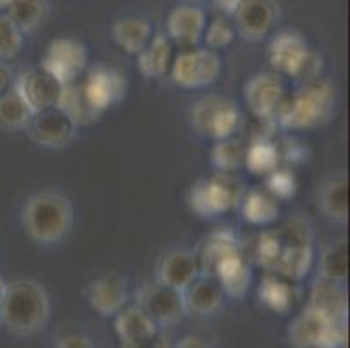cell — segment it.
<instances>
[{"instance_id": "6da1fadb", "label": "cell", "mask_w": 350, "mask_h": 348, "mask_svg": "<svg viewBox=\"0 0 350 348\" xmlns=\"http://www.w3.org/2000/svg\"><path fill=\"white\" fill-rule=\"evenodd\" d=\"M49 319V298L40 284L33 280H14L5 284L0 306V324L16 336H31L44 330Z\"/></svg>"}, {"instance_id": "7a4b0ae2", "label": "cell", "mask_w": 350, "mask_h": 348, "mask_svg": "<svg viewBox=\"0 0 350 348\" xmlns=\"http://www.w3.org/2000/svg\"><path fill=\"white\" fill-rule=\"evenodd\" d=\"M23 225L31 241L54 244L70 234L73 225V207L58 191H40L27 202Z\"/></svg>"}, {"instance_id": "3957f363", "label": "cell", "mask_w": 350, "mask_h": 348, "mask_svg": "<svg viewBox=\"0 0 350 348\" xmlns=\"http://www.w3.org/2000/svg\"><path fill=\"white\" fill-rule=\"evenodd\" d=\"M335 107V88L327 81L305 82L304 88L291 94L279 113L278 122L284 129H310L326 122Z\"/></svg>"}, {"instance_id": "277c9868", "label": "cell", "mask_w": 350, "mask_h": 348, "mask_svg": "<svg viewBox=\"0 0 350 348\" xmlns=\"http://www.w3.org/2000/svg\"><path fill=\"white\" fill-rule=\"evenodd\" d=\"M273 232L279 242V254L272 273L289 280L304 279L314 263L312 226L307 219L291 218Z\"/></svg>"}, {"instance_id": "5b68a950", "label": "cell", "mask_w": 350, "mask_h": 348, "mask_svg": "<svg viewBox=\"0 0 350 348\" xmlns=\"http://www.w3.org/2000/svg\"><path fill=\"white\" fill-rule=\"evenodd\" d=\"M269 63L275 72L310 82L323 72V57L310 49L298 31L284 30L272 38L267 51Z\"/></svg>"}, {"instance_id": "8992f818", "label": "cell", "mask_w": 350, "mask_h": 348, "mask_svg": "<svg viewBox=\"0 0 350 348\" xmlns=\"http://www.w3.org/2000/svg\"><path fill=\"white\" fill-rule=\"evenodd\" d=\"M243 181L234 172H221L209 180L197 181L189 191V204L196 215L202 218L227 213L243 199Z\"/></svg>"}, {"instance_id": "52a82bcc", "label": "cell", "mask_w": 350, "mask_h": 348, "mask_svg": "<svg viewBox=\"0 0 350 348\" xmlns=\"http://www.w3.org/2000/svg\"><path fill=\"white\" fill-rule=\"evenodd\" d=\"M288 338L295 348H342L347 340L345 322L329 321L307 306L289 324Z\"/></svg>"}, {"instance_id": "ba28073f", "label": "cell", "mask_w": 350, "mask_h": 348, "mask_svg": "<svg viewBox=\"0 0 350 348\" xmlns=\"http://www.w3.org/2000/svg\"><path fill=\"white\" fill-rule=\"evenodd\" d=\"M241 122V110L225 96H204L192 107V124L197 133L216 142L234 136Z\"/></svg>"}, {"instance_id": "9c48e42d", "label": "cell", "mask_w": 350, "mask_h": 348, "mask_svg": "<svg viewBox=\"0 0 350 348\" xmlns=\"http://www.w3.org/2000/svg\"><path fill=\"white\" fill-rule=\"evenodd\" d=\"M221 73V59L211 49L181 51L171 63V79L183 89L206 88Z\"/></svg>"}, {"instance_id": "30bf717a", "label": "cell", "mask_w": 350, "mask_h": 348, "mask_svg": "<svg viewBox=\"0 0 350 348\" xmlns=\"http://www.w3.org/2000/svg\"><path fill=\"white\" fill-rule=\"evenodd\" d=\"M289 94L279 75L258 73L244 85V100L258 120L273 122L284 108Z\"/></svg>"}, {"instance_id": "8fae6325", "label": "cell", "mask_w": 350, "mask_h": 348, "mask_svg": "<svg viewBox=\"0 0 350 348\" xmlns=\"http://www.w3.org/2000/svg\"><path fill=\"white\" fill-rule=\"evenodd\" d=\"M88 65V51L81 42L73 38H54L49 42L44 53L40 66L46 68L51 75H54L65 84H72L81 79Z\"/></svg>"}, {"instance_id": "7c38bea8", "label": "cell", "mask_w": 350, "mask_h": 348, "mask_svg": "<svg viewBox=\"0 0 350 348\" xmlns=\"http://www.w3.org/2000/svg\"><path fill=\"white\" fill-rule=\"evenodd\" d=\"M75 129L77 126L68 119V115L58 105L35 111L27 126L30 138L37 145L46 148H63L72 143V139L75 138Z\"/></svg>"}, {"instance_id": "4fadbf2b", "label": "cell", "mask_w": 350, "mask_h": 348, "mask_svg": "<svg viewBox=\"0 0 350 348\" xmlns=\"http://www.w3.org/2000/svg\"><path fill=\"white\" fill-rule=\"evenodd\" d=\"M138 306L155 325H171L187 314L181 291L161 282L146 284L139 289Z\"/></svg>"}, {"instance_id": "5bb4252c", "label": "cell", "mask_w": 350, "mask_h": 348, "mask_svg": "<svg viewBox=\"0 0 350 348\" xmlns=\"http://www.w3.org/2000/svg\"><path fill=\"white\" fill-rule=\"evenodd\" d=\"M14 91L27 101L30 110L40 111L58 103L63 84L42 66H33L20 73L12 84Z\"/></svg>"}, {"instance_id": "9a60e30c", "label": "cell", "mask_w": 350, "mask_h": 348, "mask_svg": "<svg viewBox=\"0 0 350 348\" xmlns=\"http://www.w3.org/2000/svg\"><path fill=\"white\" fill-rule=\"evenodd\" d=\"M84 91L89 101L100 113L119 103L126 94V77L122 72L108 66H96L88 73L84 81Z\"/></svg>"}, {"instance_id": "2e32d148", "label": "cell", "mask_w": 350, "mask_h": 348, "mask_svg": "<svg viewBox=\"0 0 350 348\" xmlns=\"http://www.w3.org/2000/svg\"><path fill=\"white\" fill-rule=\"evenodd\" d=\"M206 25V14L200 8L193 4L176 5L165 21V37L178 46L190 49L202 38Z\"/></svg>"}, {"instance_id": "e0dca14e", "label": "cell", "mask_w": 350, "mask_h": 348, "mask_svg": "<svg viewBox=\"0 0 350 348\" xmlns=\"http://www.w3.org/2000/svg\"><path fill=\"white\" fill-rule=\"evenodd\" d=\"M85 298L101 317H113L127 303V280L117 273L100 277L89 284Z\"/></svg>"}, {"instance_id": "ac0fdd59", "label": "cell", "mask_w": 350, "mask_h": 348, "mask_svg": "<svg viewBox=\"0 0 350 348\" xmlns=\"http://www.w3.org/2000/svg\"><path fill=\"white\" fill-rule=\"evenodd\" d=\"M235 31L246 40H262L272 30L275 5L272 0H244L235 11Z\"/></svg>"}, {"instance_id": "d6986e66", "label": "cell", "mask_w": 350, "mask_h": 348, "mask_svg": "<svg viewBox=\"0 0 350 348\" xmlns=\"http://www.w3.org/2000/svg\"><path fill=\"white\" fill-rule=\"evenodd\" d=\"M199 276L197 256L185 249H178V251L165 254L159 265V282L181 293L185 291Z\"/></svg>"}, {"instance_id": "ffe728a7", "label": "cell", "mask_w": 350, "mask_h": 348, "mask_svg": "<svg viewBox=\"0 0 350 348\" xmlns=\"http://www.w3.org/2000/svg\"><path fill=\"white\" fill-rule=\"evenodd\" d=\"M183 295L187 314L197 315V317H208L218 310L224 303L225 293L215 277L199 276Z\"/></svg>"}, {"instance_id": "44dd1931", "label": "cell", "mask_w": 350, "mask_h": 348, "mask_svg": "<svg viewBox=\"0 0 350 348\" xmlns=\"http://www.w3.org/2000/svg\"><path fill=\"white\" fill-rule=\"evenodd\" d=\"M235 253H241L237 237L230 230H216L204 239L200 244L199 253L196 254L199 261L200 276H215V270L225 258L232 256Z\"/></svg>"}, {"instance_id": "7402d4cb", "label": "cell", "mask_w": 350, "mask_h": 348, "mask_svg": "<svg viewBox=\"0 0 350 348\" xmlns=\"http://www.w3.org/2000/svg\"><path fill=\"white\" fill-rule=\"evenodd\" d=\"M116 331L127 348H135L157 336V325L138 305L122 308L116 315Z\"/></svg>"}, {"instance_id": "603a6c76", "label": "cell", "mask_w": 350, "mask_h": 348, "mask_svg": "<svg viewBox=\"0 0 350 348\" xmlns=\"http://www.w3.org/2000/svg\"><path fill=\"white\" fill-rule=\"evenodd\" d=\"M308 308L319 312L329 321L345 322L349 312L347 291L338 282L319 279L312 287Z\"/></svg>"}, {"instance_id": "cb8c5ba5", "label": "cell", "mask_w": 350, "mask_h": 348, "mask_svg": "<svg viewBox=\"0 0 350 348\" xmlns=\"http://www.w3.org/2000/svg\"><path fill=\"white\" fill-rule=\"evenodd\" d=\"M215 277L219 282L225 295L232 298H243L251 284V268L247 261L244 260L243 253H235L232 256L225 258L221 263L216 267Z\"/></svg>"}, {"instance_id": "d4e9b609", "label": "cell", "mask_w": 350, "mask_h": 348, "mask_svg": "<svg viewBox=\"0 0 350 348\" xmlns=\"http://www.w3.org/2000/svg\"><path fill=\"white\" fill-rule=\"evenodd\" d=\"M58 105L75 126H89L100 119V111L91 105L82 82L65 84L58 98Z\"/></svg>"}, {"instance_id": "484cf974", "label": "cell", "mask_w": 350, "mask_h": 348, "mask_svg": "<svg viewBox=\"0 0 350 348\" xmlns=\"http://www.w3.org/2000/svg\"><path fill=\"white\" fill-rule=\"evenodd\" d=\"M113 40L120 49H124L129 54L138 56L146 44L152 38V25L145 18L138 16H126V18L117 19L112 27Z\"/></svg>"}, {"instance_id": "4316f807", "label": "cell", "mask_w": 350, "mask_h": 348, "mask_svg": "<svg viewBox=\"0 0 350 348\" xmlns=\"http://www.w3.org/2000/svg\"><path fill=\"white\" fill-rule=\"evenodd\" d=\"M173 63V42L164 34L150 38L145 49L138 54V68L146 79H159Z\"/></svg>"}, {"instance_id": "83f0119b", "label": "cell", "mask_w": 350, "mask_h": 348, "mask_svg": "<svg viewBox=\"0 0 350 348\" xmlns=\"http://www.w3.org/2000/svg\"><path fill=\"white\" fill-rule=\"evenodd\" d=\"M288 280L278 273H269L258 287L260 302L275 314H288L297 302V289Z\"/></svg>"}, {"instance_id": "f1b7e54d", "label": "cell", "mask_w": 350, "mask_h": 348, "mask_svg": "<svg viewBox=\"0 0 350 348\" xmlns=\"http://www.w3.org/2000/svg\"><path fill=\"white\" fill-rule=\"evenodd\" d=\"M241 211L246 222L253 225H269L279 216V200L270 191L254 188L241 199Z\"/></svg>"}, {"instance_id": "f546056e", "label": "cell", "mask_w": 350, "mask_h": 348, "mask_svg": "<svg viewBox=\"0 0 350 348\" xmlns=\"http://www.w3.org/2000/svg\"><path fill=\"white\" fill-rule=\"evenodd\" d=\"M321 209L329 219L345 223L349 219V181L345 176L327 180L321 188Z\"/></svg>"}, {"instance_id": "4dcf8cb0", "label": "cell", "mask_w": 350, "mask_h": 348, "mask_svg": "<svg viewBox=\"0 0 350 348\" xmlns=\"http://www.w3.org/2000/svg\"><path fill=\"white\" fill-rule=\"evenodd\" d=\"M5 14L23 34H31L46 21L49 4L47 0H14Z\"/></svg>"}, {"instance_id": "1f68e13d", "label": "cell", "mask_w": 350, "mask_h": 348, "mask_svg": "<svg viewBox=\"0 0 350 348\" xmlns=\"http://www.w3.org/2000/svg\"><path fill=\"white\" fill-rule=\"evenodd\" d=\"M279 162H281V153H279L278 145L270 142L269 138L253 139L247 145L244 165L253 174H258V176L265 174L267 176L269 172L279 168Z\"/></svg>"}, {"instance_id": "d6a6232c", "label": "cell", "mask_w": 350, "mask_h": 348, "mask_svg": "<svg viewBox=\"0 0 350 348\" xmlns=\"http://www.w3.org/2000/svg\"><path fill=\"white\" fill-rule=\"evenodd\" d=\"M321 279L342 284L349 276V242L345 239L329 244L321 254Z\"/></svg>"}, {"instance_id": "836d02e7", "label": "cell", "mask_w": 350, "mask_h": 348, "mask_svg": "<svg viewBox=\"0 0 350 348\" xmlns=\"http://www.w3.org/2000/svg\"><path fill=\"white\" fill-rule=\"evenodd\" d=\"M33 111L14 88L4 96H0V129L21 131L27 129Z\"/></svg>"}, {"instance_id": "e575fe53", "label": "cell", "mask_w": 350, "mask_h": 348, "mask_svg": "<svg viewBox=\"0 0 350 348\" xmlns=\"http://www.w3.org/2000/svg\"><path fill=\"white\" fill-rule=\"evenodd\" d=\"M246 148V143L234 136L218 139V143L211 150L213 165L221 172H235L244 165Z\"/></svg>"}, {"instance_id": "d590c367", "label": "cell", "mask_w": 350, "mask_h": 348, "mask_svg": "<svg viewBox=\"0 0 350 348\" xmlns=\"http://www.w3.org/2000/svg\"><path fill=\"white\" fill-rule=\"evenodd\" d=\"M23 35L8 14H0V59H12L20 54L23 47Z\"/></svg>"}, {"instance_id": "8d00e7d4", "label": "cell", "mask_w": 350, "mask_h": 348, "mask_svg": "<svg viewBox=\"0 0 350 348\" xmlns=\"http://www.w3.org/2000/svg\"><path fill=\"white\" fill-rule=\"evenodd\" d=\"M202 37H204V42L209 49H224L234 42L235 28L227 18L218 16V18L213 19L211 23L206 25Z\"/></svg>"}, {"instance_id": "74e56055", "label": "cell", "mask_w": 350, "mask_h": 348, "mask_svg": "<svg viewBox=\"0 0 350 348\" xmlns=\"http://www.w3.org/2000/svg\"><path fill=\"white\" fill-rule=\"evenodd\" d=\"M267 191H270L275 199H289L297 191V180L288 169H273L267 174Z\"/></svg>"}, {"instance_id": "f35d334b", "label": "cell", "mask_w": 350, "mask_h": 348, "mask_svg": "<svg viewBox=\"0 0 350 348\" xmlns=\"http://www.w3.org/2000/svg\"><path fill=\"white\" fill-rule=\"evenodd\" d=\"M56 348H96V347H94L93 341L89 340L88 336H84V334L72 333L59 338Z\"/></svg>"}, {"instance_id": "ab89813d", "label": "cell", "mask_w": 350, "mask_h": 348, "mask_svg": "<svg viewBox=\"0 0 350 348\" xmlns=\"http://www.w3.org/2000/svg\"><path fill=\"white\" fill-rule=\"evenodd\" d=\"M174 348H209V343L197 334H187V336L178 340Z\"/></svg>"}, {"instance_id": "60d3db41", "label": "cell", "mask_w": 350, "mask_h": 348, "mask_svg": "<svg viewBox=\"0 0 350 348\" xmlns=\"http://www.w3.org/2000/svg\"><path fill=\"white\" fill-rule=\"evenodd\" d=\"M12 84H14V79H12L11 68L5 63H0V96L11 91Z\"/></svg>"}, {"instance_id": "b9f144b4", "label": "cell", "mask_w": 350, "mask_h": 348, "mask_svg": "<svg viewBox=\"0 0 350 348\" xmlns=\"http://www.w3.org/2000/svg\"><path fill=\"white\" fill-rule=\"evenodd\" d=\"M244 0H213L215 8L219 12H224L225 16H234L241 5H243Z\"/></svg>"}, {"instance_id": "7bdbcfd3", "label": "cell", "mask_w": 350, "mask_h": 348, "mask_svg": "<svg viewBox=\"0 0 350 348\" xmlns=\"http://www.w3.org/2000/svg\"><path fill=\"white\" fill-rule=\"evenodd\" d=\"M135 348H167V347H165L161 340H157V336H155V338H152V340L146 341V343L138 345V347H135Z\"/></svg>"}, {"instance_id": "ee69618b", "label": "cell", "mask_w": 350, "mask_h": 348, "mask_svg": "<svg viewBox=\"0 0 350 348\" xmlns=\"http://www.w3.org/2000/svg\"><path fill=\"white\" fill-rule=\"evenodd\" d=\"M4 291H5V282L0 279V306H2V299H4Z\"/></svg>"}, {"instance_id": "f6af8a7d", "label": "cell", "mask_w": 350, "mask_h": 348, "mask_svg": "<svg viewBox=\"0 0 350 348\" xmlns=\"http://www.w3.org/2000/svg\"><path fill=\"white\" fill-rule=\"evenodd\" d=\"M12 2H14V0H0V11H2V9H8Z\"/></svg>"}, {"instance_id": "bcb514c9", "label": "cell", "mask_w": 350, "mask_h": 348, "mask_svg": "<svg viewBox=\"0 0 350 348\" xmlns=\"http://www.w3.org/2000/svg\"><path fill=\"white\" fill-rule=\"evenodd\" d=\"M189 2H192V4H196V2H206V0H189Z\"/></svg>"}]
</instances>
